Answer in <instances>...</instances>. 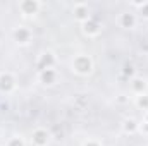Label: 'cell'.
Wrapping results in <instances>:
<instances>
[{"instance_id": "obj_1", "label": "cell", "mask_w": 148, "mask_h": 146, "mask_svg": "<svg viewBox=\"0 0 148 146\" xmlns=\"http://www.w3.org/2000/svg\"><path fill=\"white\" fill-rule=\"evenodd\" d=\"M73 71L79 76H88L93 71V60L88 55H76L73 59Z\"/></svg>"}, {"instance_id": "obj_2", "label": "cell", "mask_w": 148, "mask_h": 146, "mask_svg": "<svg viewBox=\"0 0 148 146\" xmlns=\"http://www.w3.org/2000/svg\"><path fill=\"white\" fill-rule=\"evenodd\" d=\"M57 64V59L52 52H43L40 53L36 59V67L40 71H47V69H53V65Z\"/></svg>"}, {"instance_id": "obj_3", "label": "cell", "mask_w": 148, "mask_h": 146, "mask_svg": "<svg viewBox=\"0 0 148 146\" xmlns=\"http://www.w3.org/2000/svg\"><path fill=\"white\" fill-rule=\"evenodd\" d=\"M50 132L47 131V129H43V127H38L33 131V134H31V143L33 146H48L50 143Z\"/></svg>"}, {"instance_id": "obj_4", "label": "cell", "mask_w": 148, "mask_h": 146, "mask_svg": "<svg viewBox=\"0 0 148 146\" xmlns=\"http://www.w3.org/2000/svg\"><path fill=\"white\" fill-rule=\"evenodd\" d=\"M16 89V77L12 72H0V91L12 93Z\"/></svg>"}, {"instance_id": "obj_5", "label": "cell", "mask_w": 148, "mask_h": 146, "mask_svg": "<svg viewBox=\"0 0 148 146\" xmlns=\"http://www.w3.org/2000/svg\"><path fill=\"white\" fill-rule=\"evenodd\" d=\"M12 36H14V41H17L19 45H28V43L31 41V38H33V33H31L28 28L19 26V28H14Z\"/></svg>"}, {"instance_id": "obj_6", "label": "cell", "mask_w": 148, "mask_h": 146, "mask_svg": "<svg viewBox=\"0 0 148 146\" xmlns=\"http://www.w3.org/2000/svg\"><path fill=\"white\" fill-rule=\"evenodd\" d=\"M38 79H40V83H41V84L52 86V84H55V83H57L59 74H57V71H55V69H47V71H40V74H38Z\"/></svg>"}, {"instance_id": "obj_7", "label": "cell", "mask_w": 148, "mask_h": 146, "mask_svg": "<svg viewBox=\"0 0 148 146\" xmlns=\"http://www.w3.org/2000/svg\"><path fill=\"white\" fill-rule=\"evenodd\" d=\"M83 31H84V35H88V36H97V35L102 31V26H100L98 21H95V19L90 17L88 21L83 23Z\"/></svg>"}, {"instance_id": "obj_8", "label": "cell", "mask_w": 148, "mask_h": 146, "mask_svg": "<svg viewBox=\"0 0 148 146\" xmlns=\"http://www.w3.org/2000/svg\"><path fill=\"white\" fill-rule=\"evenodd\" d=\"M74 16H76L77 21H81V24L91 17V16H90V9H88L86 3H76V5H74Z\"/></svg>"}, {"instance_id": "obj_9", "label": "cell", "mask_w": 148, "mask_h": 146, "mask_svg": "<svg viewBox=\"0 0 148 146\" xmlns=\"http://www.w3.org/2000/svg\"><path fill=\"white\" fill-rule=\"evenodd\" d=\"M17 7H19V10H21L24 16H29V14H36L38 9L41 7V3H40V2H31V0H26V2H21Z\"/></svg>"}, {"instance_id": "obj_10", "label": "cell", "mask_w": 148, "mask_h": 146, "mask_svg": "<svg viewBox=\"0 0 148 146\" xmlns=\"http://www.w3.org/2000/svg\"><path fill=\"white\" fill-rule=\"evenodd\" d=\"M119 24L122 28H126V29H131V28L136 26V16L131 14V12H122L119 16Z\"/></svg>"}, {"instance_id": "obj_11", "label": "cell", "mask_w": 148, "mask_h": 146, "mask_svg": "<svg viewBox=\"0 0 148 146\" xmlns=\"http://www.w3.org/2000/svg\"><path fill=\"white\" fill-rule=\"evenodd\" d=\"M131 88H133V93L138 96V95H145V89H147V83L143 81V79H133V83H131Z\"/></svg>"}, {"instance_id": "obj_12", "label": "cell", "mask_w": 148, "mask_h": 146, "mask_svg": "<svg viewBox=\"0 0 148 146\" xmlns=\"http://www.w3.org/2000/svg\"><path fill=\"white\" fill-rule=\"evenodd\" d=\"M138 127H140V124H138L134 119H126V120L122 122V131H124V132H127V134L136 132V131H138Z\"/></svg>"}, {"instance_id": "obj_13", "label": "cell", "mask_w": 148, "mask_h": 146, "mask_svg": "<svg viewBox=\"0 0 148 146\" xmlns=\"http://www.w3.org/2000/svg\"><path fill=\"white\" fill-rule=\"evenodd\" d=\"M5 146H26V143H24L23 136H12V138L7 139Z\"/></svg>"}, {"instance_id": "obj_14", "label": "cell", "mask_w": 148, "mask_h": 146, "mask_svg": "<svg viewBox=\"0 0 148 146\" xmlns=\"http://www.w3.org/2000/svg\"><path fill=\"white\" fill-rule=\"evenodd\" d=\"M136 107L141 110H148V96L147 95H138L136 96Z\"/></svg>"}, {"instance_id": "obj_15", "label": "cell", "mask_w": 148, "mask_h": 146, "mask_svg": "<svg viewBox=\"0 0 148 146\" xmlns=\"http://www.w3.org/2000/svg\"><path fill=\"white\" fill-rule=\"evenodd\" d=\"M133 5H134V7H138V9H140V12H141V16L148 19V2H143V3H133Z\"/></svg>"}, {"instance_id": "obj_16", "label": "cell", "mask_w": 148, "mask_h": 146, "mask_svg": "<svg viewBox=\"0 0 148 146\" xmlns=\"http://www.w3.org/2000/svg\"><path fill=\"white\" fill-rule=\"evenodd\" d=\"M138 131H141L143 134H148V122H147V120H143V122L140 124V127H138Z\"/></svg>"}, {"instance_id": "obj_17", "label": "cell", "mask_w": 148, "mask_h": 146, "mask_svg": "<svg viewBox=\"0 0 148 146\" xmlns=\"http://www.w3.org/2000/svg\"><path fill=\"white\" fill-rule=\"evenodd\" d=\"M83 146H103V145H102L100 141H97V139H88Z\"/></svg>"}, {"instance_id": "obj_18", "label": "cell", "mask_w": 148, "mask_h": 146, "mask_svg": "<svg viewBox=\"0 0 148 146\" xmlns=\"http://www.w3.org/2000/svg\"><path fill=\"white\" fill-rule=\"evenodd\" d=\"M124 74H129V76H133V74H134V69H133L131 65H127V67L124 69Z\"/></svg>"}, {"instance_id": "obj_19", "label": "cell", "mask_w": 148, "mask_h": 146, "mask_svg": "<svg viewBox=\"0 0 148 146\" xmlns=\"http://www.w3.org/2000/svg\"><path fill=\"white\" fill-rule=\"evenodd\" d=\"M121 103H124V102H127V98H124V95H119V98H117Z\"/></svg>"}, {"instance_id": "obj_20", "label": "cell", "mask_w": 148, "mask_h": 146, "mask_svg": "<svg viewBox=\"0 0 148 146\" xmlns=\"http://www.w3.org/2000/svg\"><path fill=\"white\" fill-rule=\"evenodd\" d=\"M0 136H2V132H0Z\"/></svg>"}]
</instances>
